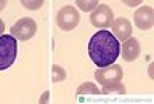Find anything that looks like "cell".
<instances>
[{"label": "cell", "instance_id": "obj_1", "mask_svg": "<svg viewBox=\"0 0 154 104\" xmlns=\"http://www.w3.org/2000/svg\"><path fill=\"white\" fill-rule=\"evenodd\" d=\"M120 53V43L109 31H98L88 42V55L90 59L98 66L106 67L116 63Z\"/></svg>", "mask_w": 154, "mask_h": 104}, {"label": "cell", "instance_id": "obj_2", "mask_svg": "<svg viewBox=\"0 0 154 104\" xmlns=\"http://www.w3.org/2000/svg\"><path fill=\"white\" fill-rule=\"evenodd\" d=\"M18 40L13 35H0V70L8 69L16 59Z\"/></svg>", "mask_w": 154, "mask_h": 104}, {"label": "cell", "instance_id": "obj_3", "mask_svg": "<svg viewBox=\"0 0 154 104\" xmlns=\"http://www.w3.org/2000/svg\"><path fill=\"white\" fill-rule=\"evenodd\" d=\"M56 22L61 31H72L80 22V15L75 7H72V5L63 7L56 15Z\"/></svg>", "mask_w": 154, "mask_h": 104}, {"label": "cell", "instance_id": "obj_4", "mask_svg": "<svg viewBox=\"0 0 154 104\" xmlns=\"http://www.w3.org/2000/svg\"><path fill=\"white\" fill-rule=\"evenodd\" d=\"M10 32H11L10 35H13L16 40L26 42V40H31L32 37L35 35L37 24H35L34 19H31V18H23V19L14 22L13 27L10 29Z\"/></svg>", "mask_w": 154, "mask_h": 104}, {"label": "cell", "instance_id": "obj_5", "mask_svg": "<svg viewBox=\"0 0 154 104\" xmlns=\"http://www.w3.org/2000/svg\"><path fill=\"white\" fill-rule=\"evenodd\" d=\"M122 67L117 64H111V66H106V67H100L98 70L95 72V79L101 87L103 85H111V83H119L122 80Z\"/></svg>", "mask_w": 154, "mask_h": 104}, {"label": "cell", "instance_id": "obj_6", "mask_svg": "<svg viewBox=\"0 0 154 104\" xmlns=\"http://www.w3.org/2000/svg\"><path fill=\"white\" fill-rule=\"evenodd\" d=\"M90 22L95 27H100L103 31L114 22V13L108 5H98L90 13Z\"/></svg>", "mask_w": 154, "mask_h": 104}, {"label": "cell", "instance_id": "obj_7", "mask_svg": "<svg viewBox=\"0 0 154 104\" xmlns=\"http://www.w3.org/2000/svg\"><path fill=\"white\" fill-rule=\"evenodd\" d=\"M133 19H135V24H137V27L140 31L151 29L154 24V10L148 5L138 8L133 15Z\"/></svg>", "mask_w": 154, "mask_h": 104}, {"label": "cell", "instance_id": "obj_8", "mask_svg": "<svg viewBox=\"0 0 154 104\" xmlns=\"http://www.w3.org/2000/svg\"><path fill=\"white\" fill-rule=\"evenodd\" d=\"M112 32H114L112 35L117 40H127L132 37V24L125 18H117L112 22Z\"/></svg>", "mask_w": 154, "mask_h": 104}, {"label": "cell", "instance_id": "obj_9", "mask_svg": "<svg viewBox=\"0 0 154 104\" xmlns=\"http://www.w3.org/2000/svg\"><path fill=\"white\" fill-rule=\"evenodd\" d=\"M120 50H122V58L125 61H135L140 56V43L135 37H130V39L124 40Z\"/></svg>", "mask_w": 154, "mask_h": 104}, {"label": "cell", "instance_id": "obj_10", "mask_svg": "<svg viewBox=\"0 0 154 104\" xmlns=\"http://www.w3.org/2000/svg\"><path fill=\"white\" fill-rule=\"evenodd\" d=\"M101 91L98 90V87H96L95 83H82L79 88H77V96H80V94H100Z\"/></svg>", "mask_w": 154, "mask_h": 104}, {"label": "cell", "instance_id": "obj_11", "mask_svg": "<svg viewBox=\"0 0 154 104\" xmlns=\"http://www.w3.org/2000/svg\"><path fill=\"white\" fill-rule=\"evenodd\" d=\"M101 93H120V94H124L125 93V87L120 82L119 83H111V85H103Z\"/></svg>", "mask_w": 154, "mask_h": 104}, {"label": "cell", "instance_id": "obj_12", "mask_svg": "<svg viewBox=\"0 0 154 104\" xmlns=\"http://www.w3.org/2000/svg\"><path fill=\"white\" fill-rule=\"evenodd\" d=\"M77 7L82 11H91L98 7V2L96 0H90V2H87V0H77Z\"/></svg>", "mask_w": 154, "mask_h": 104}, {"label": "cell", "instance_id": "obj_13", "mask_svg": "<svg viewBox=\"0 0 154 104\" xmlns=\"http://www.w3.org/2000/svg\"><path fill=\"white\" fill-rule=\"evenodd\" d=\"M64 79H66L64 69H63L61 66L55 64V66H53V77H51V80H53V82H61V80H64Z\"/></svg>", "mask_w": 154, "mask_h": 104}, {"label": "cell", "instance_id": "obj_14", "mask_svg": "<svg viewBox=\"0 0 154 104\" xmlns=\"http://www.w3.org/2000/svg\"><path fill=\"white\" fill-rule=\"evenodd\" d=\"M23 3V7H26V8H29V10H37V8H40L42 5H43V2L42 0H38V2H35V0H31V2H21Z\"/></svg>", "mask_w": 154, "mask_h": 104}, {"label": "cell", "instance_id": "obj_15", "mask_svg": "<svg viewBox=\"0 0 154 104\" xmlns=\"http://www.w3.org/2000/svg\"><path fill=\"white\" fill-rule=\"evenodd\" d=\"M125 3V5H128V7H135V5H138V0H133V2H124Z\"/></svg>", "mask_w": 154, "mask_h": 104}, {"label": "cell", "instance_id": "obj_16", "mask_svg": "<svg viewBox=\"0 0 154 104\" xmlns=\"http://www.w3.org/2000/svg\"><path fill=\"white\" fill-rule=\"evenodd\" d=\"M3 31H5V22L0 19V35H3Z\"/></svg>", "mask_w": 154, "mask_h": 104}, {"label": "cell", "instance_id": "obj_17", "mask_svg": "<svg viewBox=\"0 0 154 104\" xmlns=\"http://www.w3.org/2000/svg\"><path fill=\"white\" fill-rule=\"evenodd\" d=\"M5 5H7V2H3V0H0V10H3Z\"/></svg>", "mask_w": 154, "mask_h": 104}]
</instances>
